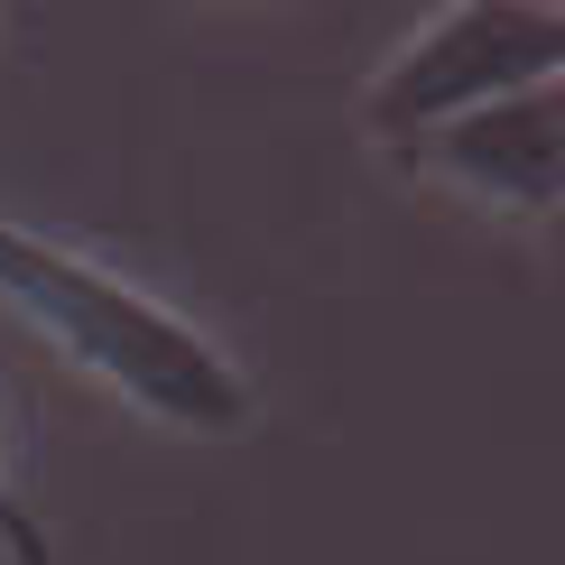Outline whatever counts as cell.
Segmentation results:
<instances>
[{
  "instance_id": "obj_1",
  "label": "cell",
  "mask_w": 565,
  "mask_h": 565,
  "mask_svg": "<svg viewBox=\"0 0 565 565\" xmlns=\"http://www.w3.org/2000/svg\"><path fill=\"white\" fill-rule=\"evenodd\" d=\"M0 306L19 324H38L75 371H93L103 390H121L139 417H158L177 436H242L250 408H260L250 371L204 324H185L168 297L130 288L121 269L84 260V250L46 242L29 223H0Z\"/></svg>"
},
{
  "instance_id": "obj_2",
  "label": "cell",
  "mask_w": 565,
  "mask_h": 565,
  "mask_svg": "<svg viewBox=\"0 0 565 565\" xmlns=\"http://www.w3.org/2000/svg\"><path fill=\"white\" fill-rule=\"evenodd\" d=\"M565 75V10L537 0H455L436 10L390 65L362 84V121L381 139H427L445 121H473L491 103L547 93Z\"/></svg>"
},
{
  "instance_id": "obj_3",
  "label": "cell",
  "mask_w": 565,
  "mask_h": 565,
  "mask_svg": "<svg viewBox=\"0 0 565 565\" xmlns=\"http://www.w3.org/2000/svg\"><path fill=\"white\" fill-rule=\"evenodd\" d=\"M427 158L455 185H473L482 204L501 214H547L556 185H565V121H556V84L520 93V103H491L473 121H445L427 130Z\"/></svg>"
}]
</instances>
